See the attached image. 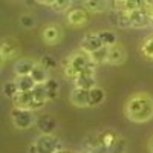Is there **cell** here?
Returning a JSON list of instances; mask_svg holds the SVG:
<instances>
[{
    "mask_svg": "<svg viewBox=\"0 0 153 153\" xmlns=\"http://www.w3.org/2000/svg\"><path fill=\"white\" fill-rule=\"evenodd\" d=\"M124 113L133 123H147L153 118V98L144 92L132 95L124 106Z\"/></svg>",
    "mask_w": 153,
    "mask_h": 153,
    "instance_id": "6da1fadb",
    "label": "cell"
},
{
    "mask_svg": "<svg viewBox=\"0 0 153 153\" xmlns=\"http://www.w3.org/2000/svg\"><path fill=\"white\" fill-rule=\"evenodd\" d=\"M63 68V74H65L68 78H75L78 74L87 72V74H95L97 71V63L92 61L91 55L84 51L78 49L76 52H74L71 57L65 58L61 63Z\"/></svg>",
    "mask_w": 153,
    "mask_h": 153,
    "instance_id": "7a4b0ae2",
    "label": "cell"
},
{
    "mask_svg": "<svg viewBox=\"0 0 153 153\" xmlns=\"http://www.w3.org/2000/svg\"><path fill=\"white\" fill-rule=\"evenodd\" d=\"M11 120H12V124H14L17 129L20 130H26L29 127L34 126V123L37 121L32 115V110L29 109H19V107H14L11 110Z\"/></svg>",
    "mask_w": 153,
    "mask_h": 153,
    "instance_id": "3957f363",
    "label": "cell"
},
{
    "mask_svg": "<svg viewBox=\"0 0 153 153\" xmlns=\"http://www.w3.org/2000/svg\"><path fill=\"white\" fill-rule=\"evenodd\" d=\"M35 144H37L38 152H40V153H55V152L63 149L60 139L55 138L52 133H51V135L42 133L40 136L35 139Z\"/></svg>",
    "mask_w": 153,
    "mask_h": 153,
    "instance_id": "277c9868",
    "label": "cell"
},
{
    "mask_svg": "<svg viewBox=\"0 0 153 153\" xmlns=\"http://www.w3.org/2000/svg\"><path fill=\"white\" fill-rule=\"evenodd\" d=\"M89 12L84 6H72L69 11H66V22L71 26H83L89 22Z\"/></svg>",
    "mask_w": 153,
    "mask_h": 153,
    "instance_id": "5b68a950",
    "label": "cell"
},
{
    "mask_svg": "<svg viewBox=\"0 0 153 153\" xmlns=\"http://www.w3.org/2000/svg\"><path fill=\"white\" fill-rule=\"evenodd\" d=\"M63 38V29L60 25H55V23H49L46 26H43L42 29V40L49 45V46H54V45H58Z\"/></svg>",
    "mask_w": 153,
    "mask_h": 153,
    "instance_id": "8992f818",
    "label": "cell"
},
{
    "mask_svg": "<svg viewBox=\"0 0 153 153\" xmlns=\"http://www.w3.org/2000/svg\"><path fill=\"white\" fill-rule=\"evenodd\" d=\"M101 46H104V45H103V42H101L98 32H87L83 37L81 43H80V49L84 51V52H87V54H92L94 51L100 49Z\"/></svg>",
    "mask_w": 153,
    "mask_h": 153,
    "instance_id": "52a82bcc",
    "label": "cell"
},
{
    "mask_svg": "<svg viewBox=\"0 0 153 153\" xmlns=\"http://www.w3.org/2000/svg\"><path fill=\"white\" fill-rule=\"evenodd\" d=\"M19 54V45L14 38L5 37L2 40V46H0V55H2V63H5L6 60L14 58Z\"/></svg>",
    "mask_w": 153,
    "mask_h": 153,
    "instance_id": "ba28073f",
    "label": "cell"
},
{
    "mask_svg": "<svg viewBox=\"0 0 153 153\" xmlns=\"http://www.w3.org/2000/svg\"><path fill=\"white\" fill-rule=\"evenodd\" d=\"M32 97H34V104H32V112L34 110H40L45 107V104L49 101L48 98V91L45 84H35V87L32 89Z\"/></svg>",
    "mask_w": 153,
    "mask_h": 153,
    "instance_id": "9c48e42d",
    "label": "cell"
},
{
    "mask_svg": "<svg viewBox=\"0 0 153 153\" xmlns=\"http://www.w3.org/2000/svg\"><path fill=\"white\" fill-rule=\"evenodd\" d=\"M71 103L75 107H89V104H91V94H89L87 89L75 87L71 92Z\"/></svg>",
    "mask_w": 153,
    "mask_h": 153,
    "instance_id": "30bf717a",
    "label": "cell"
},
{
    "mask_svg": "<svg viewBox=\"0 0 153 153\" xmlns=\"http://www.w3.org/2000/svg\"><path fill=\"white\" fill-rule=\"evenodd\" d=\"M150 23H152V19L147 14L146 8L136 9V11H130V25H132V28H136V29L146 28V26H149Z\"/></svg>",
    "mask_w": 153,
    "mask_h": 153,
    "instance_id": "8fae6325",
    "label": "cell"
},
{
    "mask_svg": "<svg viewBox=\"0 0 153 153\" xmlns=\"http://www.w3.org/2000/svg\"><path fill=\"white\" fill-rule=\"evenodd\" d=\"M126 49L121 43H117L109 48V60L107 63L109 65H113V66H118V65H123V63L126 61Z\"/></svg>",
    "mask_w": 153,
    "mask_h": 153,
    "instance_id": "7c38bea8",
    "label": "cell"
},
{
    "mask_svg": "<svg viewBox=\"0 0 153 153\" xmlns=\"http://www.w3.org/2000/svg\"><path fill=\"white\" fill-rule=\"evenodd\" d=\"M74 84L75 87H80V89H87L91 91L92 87L97 86V78H95V74H87V72H83V74H78L74 78Z\"/></svg>",
    "mask_w": 153,
    "mask_h": 153,
    "instance_id": "4fadbf2b",
    "label": "cell"
},
{
    "mask_svg": "<svg viewBox=\"0 0 153 153\" xmlns=\"http://www.w3.org/2000/svg\"><path fill=\"white\" fill-rule=\"evenodd\" d=\"M12 104H14V107H19V109L32 110V104H34L32 92H19L14 98H12Z\"/></svg>",
    "mask_w": 153,
    "mask_h": 153,
    "instance_id": "5bb4252c",
    "label": "cell"
},
{
    "mask_svg": "<svg viewBox=\"0 0 153 153\" xmlns=\"http://www.w3.org/2000/svg\"><path fill=\"white\" fill-rule=\"evenodd\" d=\"M35 124H37L38 130H40L42 133H48V135L54 133L55 127H57L55 120L51 117V115H42V117H38L37 121H35Z\"/></svg>",
    "mask_w": 153,
    "mask_h": 153,
    "instance_id": "9a60e30c",
    "label": "cell"
},
{
    "mask_svg": "<svg viewBox=\"0 0 153 153\" xmlns=\"http://www.w3.org/2000/svg\"><path fill=\"white\" fill-rule=\"evenodd\" d=\"M34 66H35V61H34L32 58L23 57V58H20V60L16 63L14 72H16V75H31Z\"/></svg>",
    "mask_w": 153,
    "mask_h": 153,
    "instance_id": "2e32d148",
    "label": "cell"
},
{
    "mask_svg": "<svg viewBox=\"0 0 153 153\" xmlns=\"http://www.w3.org/2000/svg\"><path fill=\"white\" fill-rule=\"evenodd\" d=\"M83 5L91 14H101V12L107 11L109 0H84Z\"/></svg>",
    "mask_w": 153,
    "mask_h": 153,
    "instance_id": "e0dca14e",
    "label": "cell"
},
{
    "mask_svg": "<svg viewBox=\"0 0 153 153\" xmlns=\"http://www.w3.org/2000/svg\"><path fill=\"white\" fill-rule=\"evenodd\" d=\"M31 76L34 78V81L37 84H45L49 80V71L38 61V63H35V66H34V69L31 72Z\"/></svg>",
    "mask_w": 153,
    "mask_h": 153,
    "instance_id": "ac0fdd59",
    "label": "cell"
},
{
    "mask_svg": "<svg viewBox=\"0 0 153 153\" xmlns=\"http://www.w3.org/2000/svg\"><path fill=\"white\" fill-rule=\"evenodd\" d=\"M16 83L20 92H31L37 84L31 75H16Z\"/></svg>",
    "mask_w": 153,
    "mask_h": 153,
    "instance_id": "d6986e66",
    "label": "cell"
},
{
    "mask_svg": "<svg viewBox=\"0 0 153 153\" xmlns=\"http://www.w3.org/2000/svg\"><path fill=\"white\" fill-rule=\"evenodd\" d=\"M89 94H91V104H89V107L100 106V104L104 101V98H106V92H104V89H103V87H100V86L92 87L91 91H89Z\"/></svg>",
    "mask_w": 153,
    "mask_h": 153,
    "instance_id": "ffe728a7",
    "label": "cell"
},
{
    "mask_svg": "<svg viewBox=\"0 0 153 153\" xmlns=\"http://www.w3.org/2000/svg\"><path fill=\"white\" fill-rule=\"evenodd\" d=\"M92 58L94 63H97V65H103V63H107L109 60V46H101L100 49L94 51L92 54H89Z\"/></svg>",
    "mask_w": 153,
    "mask_h": 153,
    "instance_id": "44dd1931",
    "label": "cell"
},
{
    "mask_svg": "<svg viewBox=\"0 0 153 153\" xmlns=\"http://www.w3.org/2000/svg\"><path fill=\"white\" fill-rule=\"evenodd\" d=\"M141 54L147 58L153 61V32L150 35H147L143 43H141Z\"/></svg>",
    "mask_w": 153,
    "mask_h": 153,
    "instance_id": "7402d4cb",
    "label": "cell"
},
{
    "mask_svg": "<svg viewBox=\"0 0 153 153\" xmlns=\"http://www.w3.org/2000/svg\"><path fill=\"white\" fill-rule=\"evenodd\" d=\"M98 135H100V141H101V144L106 146L109 150H110V147L115 144V141L118 139V135L115 133L113 130H104V132H101V133H98Z\"/></svg>",
    "mask_w": 153,
    "mask_h": 153,
    "instance_id": "603a6c76",
    "label": "cell"
},
{
    "mask_svg": "<svg viewBox=\"0 0 153 153\" xmlns=\"http://www.w3.org/2000/svg\"><path fill=\"white\" fill-rule=\"evenodd\" d=\"M46 91H48V98L49 101H52V100H57L58 98V92H60V86H58V81L54 80V78H49L46 83Z\"/></svg>",
    "mask_w": 153,
    "mask_h": 153,
    "instance_id": "cb8c5ba5",
    "label": "cell"
},
{
    "mask_svg": "<svg viewBox=\"0 0 153 153\" xmlns=\"http://www.w3.org/2000/svg\"><path fill=\"white\" fill-rule=\"evenodd\" d=\"M19 86L16 83V80H11V81H5L3 83V95L9 100H12L17 94H19Z\"/></svg>",
    "mask_w": 153,
    "mask_h": 153,
    "instance_id": "d4e9b609",
    "label": "cell"
},
{
    "mask_svg": "<svg viewBox=\"0 0 153 153\" xmlns=\"http://www.w3.org/2000/svg\"><path fill=\"white\" fill-rule=\"evenodd\" d=\"M118 28H121V29L132 28V25H130V12L129 11L118 9Z\"/></svg>",
    "mask_w": 153,
    "mask_h": 153,
    "instance_id": "484cf974",
    "label": "cell"
},
{
    "mask_svg": "<svg viewBox=\"0 0 153 153\" xmlns=\"http://www.w3.org/2000/svg\"><path fill=\"white\" fill-rule=\"evenodd\" d=\"M98 35H100V38H101V42H103L104 46L110 48V46L118 43L117 35H115V32H112V31H101V32H98Z\"/></svg>",
    "mask_w": 153,
    "mask_h": 153,
    "instance_id": "4316f807",
    "label": "cell"
},
{
    "mask_svg": "<svg viewBox=\"0 0 153 153\" xmlns=\"http://www.w3.org/2000/svg\"><path fill=\"white\" fill-rule=\"evenodd\" d=\"M126 150H127V141L123 136H118L115 144L110 147V153H126Z\"/></svg>",
    "mask_w": 153,
    "mask_h": 153,
    "instance_id": "83f0119b",
    "label": "cell"
},
{
    "mask_svg": "<svg viewBox=\"0 0 153 153\" xmlns=\"http://www.w3.org/2000/svg\"><path fill=\"white\" fill-rule=\"evenodd\" d=\"M72 0H55V3L51 6L55 12H65V11H69L72 6Z\"/></svg>",
    "mask_w": 153,
    "mask_h": 153,
    "instance_id": "f1b7e54d",
    "label": "cell"
},
{
    "mask_svg": "<svg viewBox=\"0 0 153 153\" xmlns=\"http://www.w3.org/2000/svg\"><path fill=\"white\" fill-rule=\"evenodd\" d=\"M40 63H42V65H43L48 71H51V69H57V68H58L57 60H55L54 57H51V55H45V57H42Z\"/></svg>",
    "mask_w": 153,
    "mask_h": 153,
    "instance_id": "f546056e",
    "label": "cell"
},
{
    "mask_svg": "<svg viewBox=\"0 0 153 153\" xmlns=\"http://www.w3.org/2000/svg\"><path fill=\"white\" fill-rule=\"evenodd\" d=\"M20 23H22V26L23 28H26V29H29V28H32L34 26V17H31V16H22L20 17Z\"/></svg>",
    "mask_w": 153,
    "mask_h": 153,
    "instance_id": "4dcf8cb0",
    "label": "cell"
},
{
    "mask_svg": "<svg viewBox=\"0 0 153 153\" xmlns=\"http://www.w3.org/2000/svg\"><path fill=\"white\" fill-rule=\"evenodd\" d=\"M109 20H110L112 25L118 26V11L117 9H110L109 11Z\"/></svg>",
    "mask_w": 153,
    "mask_h": 153,
    "instance_id": "1f68e13d",
    "label": "cell"
},
{
    "mask_svg": "<svg viewBox=\"0 0 153 153\" xmlns=\"http://www.w3.org/2000/svg\"><path fill=\"white\" fill-rule=\"evenodd\" d=\"M28 153H40V152H38V147H37V144H35V143H32V144L29 146Z\"/></svg>",
    "mask_w": 153,
    "mask_h": 153,
    "instance_id": "d6a6232c",
    "label": "cell"
},
{
    "mask_svg": "<svg viewBox=\"0 0 153 153\" xmlns=\"http://www.w3.org/2000/svg\"><path fill=\"white\" fill-rule=\"evenodd\" d=\"M40 3H42V5H46V6H52V5L55 3V0H42Z\"/></svg>",
    "mask_w": 153,
    "mask_h": 153,
    "instance_id": "836d02e7",
    "label": "cell"
},
{
    "mask_svg": "<svg viewBox=\"0 0 153 153\" xmlns=\"http://www.w3.org/2000/svg\"><path fill=\"white\" fill-rule=\"evenodd\" d=\"M55 153H75V152H69V150H65V149H61V150H58V152H55Z\"/></svg>",
    "mask_w": 153,
    "mask_h": 153,
    "instance_id": "e575fe53",
    "label": "cell"
},
{
    "mask_svg": "<svg viewBox=\"0 0 153 153\" xmlns=\"http://www.w3.org/2000/svg\"><path fill=\"white\" fill-rule=\"evenodd\" d=\"M149 149H150V152L153 153V138H152V141H150V144H149Z\"/></svg>",
    "mask_w": 153,
    "mask_h": 153,
    "instance_id": "d590c367",
    "label": "cell"
},
{
    "mask_svg": "<svg viewBox=\"0 0 153 153\" xmlns=\"http://www.w3.org/2000/svg\"><path fill=\"white\" fill-rule=\"evenodd\" d=\"M37 2H38V3H40V2H42V0H37Z\"/></svg>",
    "mask_w": 153,
    "mask_h": 153,
    "instance_id": "8d00e7d4",
    "label": "cell"
}]
</instances>
